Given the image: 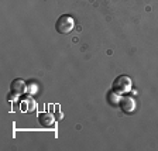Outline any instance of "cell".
<instances>
[{
	"label": "cell",
	"mask_w": 158,
	"mask_h": 151,
	"mask_svg": "<svg viewBox=\"0 0 158 151\" xmlns=\"http://www.w3.org/2000/svg\"><path fill=\"white\" fill-rule=\"evenodd\" d=\"M131 88H133V81H131V78L127 75L117 76L112 83V89L114 92L120 93V95H126V93L131 92Z\"/></svg>",
	"instance_id": "obj_1"
},
{
	"label": "cell",
	"mask_w": 158,
	"mask_h": 151,
	"mask_svg": "<svg viewBox=\"0 0 158 151\" xmlns=\"http://www.w3.org/2000/svg\"><path fill=\"white\" fill-rule=\"evenodd\" d=\"M75 27V20L69 14H62L59 16L55 23V30L59 34H69Z\"/></svg>",
	"instance_id": "obj_2"
},
{
	"label": "cell",
	"mask_w": 158,
	"mask_h": 151,
	"mask_svg": "<svg viewBox=\"0 0 158 151\" xmlns=\"http://www.w3.org/2000/svg\"><path fill=\"white\" fill-rule=\"evenodd\" d=\"M118 106L122 109V112L126 113V115H131L135 110V102L131 96H122Z\"/></svg>",
	"instance_id": "obj_4"
},
{
	"label": "cell",
	"mask_w": 158,
	"mask_h": 151,
	"mask_svg": "<svg viewBox=\"0 0 158 151\" xmlns=\"http://www.w3.org/2000/svg\"><path fill=\"white\" fill-rule=\"evenodd\" d=\"M37 89H38V86L35 82H27V95H35Z\"/></svg>",
	"instance_id": "obj_8"
},
{
	"label": "cell",
	"mask_w": 158,
	"mask_h": 151,
	"mask_svg": "<svg viewBox=\"0 0 158 151\" xmlns=\"http://www.w3.org/2000/svg\"><path fill=\"white\" fill-rule=\"evenodd\" d=\"M10 90L17 93L19 96H23L27 93V82H24L21 78L13 79V82L10 83Z\"/></svg>",
	"instance_id": "obj_5"
},
{
	"label": "cell",
	"mask_w": 158,
	"mask_h": 151,
	"mask_svg": "<svg viewBox=\"0 0 158 151\" xmlns=\"http://www.w3.org/2000/svg\"><path fill=\"white\" fill-rule=\"evenodd\" d=\"M120 99H122V96H120V93L114 92V90H109L107 93H106V102L109 103L110 106H118V103H120Z\"/></svg>",
	"instance_id": "obj_7"
},
{
	"label": "cell",
	"mask_w": 158,
	"mask_h": 151,
	"mask_svg": "<svg viewBox=\"0 0 158 151\" xmlns=\"http://www.w3.org/2000/svg\"><path fill=\"white\" fill-rule=\"evenodd\" d=\"M38 123L43 127H52L54 123H55V117L49 112H41L38 115Z\"/></svg>",
	"instance_id": "obj_6"
},
{
	"label": "cell",
	"mask_w": 158,
	"mask_h": 151,
	"mask_svg": "<svg viewBox=\"0 0 158 151\" xmlns=\"http://www.w3.org/2000/svg\"><path fill=\"white\" fill-rule=\"evenodd\" d=\"M7 100H9V102H11V100H13V102H17V100H19V95L10 90V93L7 95Z\"/></svg>",
	"instance_id": "obj_9"
},
{
	"label": "cell",
	"mask_w": 158,
	"mask_h": 151,
	"mask_svg": "<svg viewBox=\"0 0 158 151\" xmlns=\"http://www.w3.org/2000/svg\"><path fill=\"white\" fill-rule=\"evenodd\" d=\"M19 102H20V110H21L23 113H33V112H35L37 103H35V100L31 98V95H27V93H26V95H23Z\"/></svg>",
	"instance_id": "obj_3"
}]
</instances>
